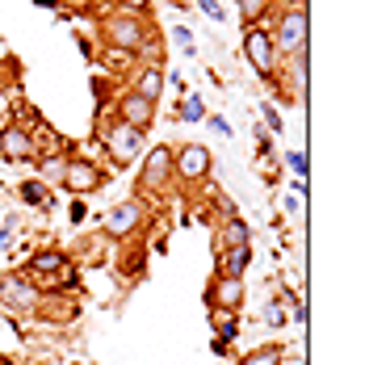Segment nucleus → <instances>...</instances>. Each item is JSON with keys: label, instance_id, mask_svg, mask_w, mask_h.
Returning <instances> with one entry per match:
<instances>
[{"label": "nucleus", "instance_id": "obj_1", "mask_svg": "<svg viewBox=\"0 0 365 365\" xmlns=\"http://www.w3.org/2000/svg\"><path fill=\"white\" fill-rule=\"evenodd\" d=\"M269 38H273L277 63H282V59H294L298 51H307V38H311V17H307V9H294V4H286V9H282V17L273 21Z\"/></svg>", "mask_w": 365, "mask_h": 365}, {"label": "nucleus", "instance_id": "obj_2", "mask_svg": "<svg viewBox=\"0 0 365 365\" xmlns=\"http://www.w3.org/2000/svg\"><path fill=\"white\" fill-rule=\"evenodd\" d=\"M101 34H106V46L113 51H126V55H139L147 42H151V26L135 13H118L113 9L110 17L101 21Z\"/></svg>", "mask_w": 365, "mask_h": 365}, {"label": "nucleus", "instance_id": "obj_3", "mask_svg": "<svg viewBox=\"0 0 365 365\" xmlns=\"http://www.w3.org/2000/svg\"><path fill=\"white\" fill-rule=\"evenodd\" d=\"M97 135H101L106 151H110L118 164H130V160L143 151V130L118 122V113H113V122H110V110H101V118H97Z\"/></svg>", "mask_w": 365, "mask_h": 365}, {"label": "nucleus", "instance_id": "obj_4", "mask_svg": "<svg viewBox=\"0 0 365 365\" xmlns=\"http://www.w3.org/2000/svg\"><path fill=\"white\" fill-rule=\"evenodd\" d=\"M42 298H46V294L38 290L26 273H9V277H0V307H4L9 315H30V311L42 307Z\"/></svg>", "mask_w": 365, "mask_h": 365}, {"label": "nucleus", "instance_id": "obj_5", "mask_svg": "<svg viewBox=\"0 0 365 365\" xmlns=\"http://www.w3.org/2000/svg\"><path fill=\"white\" fill-rule=\"evenodd\" d=\"M244 55H248V63L260 80L277 76V51H273L269 26H244Z\"/></svg>", "mask_w": 365, "mask_h": 365}, {"label": "nucleus", "instance_id": "obj_6", "mask_svg": "<svg viewBox=\"0 0 365 365\" xmlns=\"http://www.w3.org/2000/svg\"><path fill=\"white\" fill-rule=\"evenodd\" d=\"M59 185H63L68 193L88 197V193H97V189L106 185V168L93 164V160H84V155H68V164H63V181Z\"/></svg>", "mask_w": 365, "mask_h": 365}, {"label": "nucleus", "instance_id": "obj_7", "mask_svg": "<svg viewBox=\"0 0 365 365\" xmlns=\"http://www.w3.org/2000/svg\"><path fill=\"white\" fill-rule=\"evenodd\" d=\"M210 164H215V155H210V147H202V143H185L181 151H173V177L185 185L206 181Z\"/></svg>", "mask_w": 365, "mask_h": 365}, {"label": "nucleus", "instance_id": "obj_8", "mask_svg": "<svg viewBox=\"0 0 365 365\" xmlns=\"http://www.w3.org/2000/svg\"><path fill=\"white\" fill-rule=\"evenodd\" d=\"M168 181H173V147L160 143L147 151V164L139 173V193H160Z\"/></svg>", "mask_w": 365, "mask_h": 365}, {"label": "nucleus", "instance_id": "obj_9", "mask_svg": "<svg viewBox=\"0 0 365 365\" xmlns=\"http://www.w3.org/2000/svg\"><path fill=\"white\" fill-rule=\"evenodd\" d=\"M0 155L4 160H13V164H21V160H34V130H26L21 122H9V126H0Z\"/></svg>", "mask_w": 365, "mask_h": 365}, {"label": "nucleus", "instance_id": "obj_10", "mask_svg": "<svg viewBox=\"0 0 365 365\" xmlns=\"http://www.w3.org/2000/svg\"><path fill=\"white\" fill-rule=\"evenodd\" d=\"M113 113H118V122H126V126H135V130H147L151 118H155V106L143 101L139 93H122L118 106H113Z\"/></svg>", "mask_w": 365, "mask_h": 365}, {"label": "nucleus", "instance_id": "obj_11", "mask_svg": "<svg viewBox=\"0 0 365 365\" xmlns=\"http://www.w3.org/2000/svg\"><path fill=\"white\" fill-rule=\"evenodd\" d=\"M139 222H143V202H122L106 215V231L110 235H130V231H139Z\"/></svg>", "mask_w": 365, "mask_h": 365}, {"label": "nucleus", "instance_id": "obj_12", "mask_svg": "<svg viewBox=\"0 0 365 365\" xmlns=\"http://www.w3.org/2000/svg\"><path fill=\"white\" fill-rule=\"evenodd\" d=\"M210 307L240 311V307H244V277H219V282L210 286Z\"/></svg>", "mask_w": 365, "mask_h": 365}, {"label": "nucleus", "instance_id": "obj_13", "mask_svg": "<svg viewBox=\"0 0 365 365\" xmlns=\"http://www.w3.org/2000/svg\"><path fill=\"white\" fill-rule=\"evenodd\" d=\"M130 93H139L143 101L155 106V101L164 97V68H160V63H143V68L135 72V88H130Z\"/></svg>", "mask_w": 365, "mask_h": 365}, {"label": "nucleus", "instance_id": "obj_14", "mask_svg": "<svg viewBox=\"0 0 365 365\" xmlns=\"http://www.w3.org/2000/svg\"><path fill=\"white\" fill-rule=\"evenodd\" d=\"M248 264H252V248H227L222 252V277H244Z\"/></svg>", "mask_w": 365, "mask_h": 365}, {"label": "nucleus", "instance_id": "obj_15", "mask_svg": "<svg viewBox=\"0 0 365 365\" xmlns=\"http://www.w3.org/2000/svg\"><path fill=\"white\" fill-rule=\"evenodd\" d=\"M286 361V353H282V344H260V349H248L240 365H282Z\"/></svg>", "mask_w": 365, "mask_h": 365}, {"label": "nucleus", "instance_id": "obj_16", "mask_svg": "<svg viewBox=\"0 0 365 365\" xmlns=\"http://www.w3.org/2000/svg\"><path fill=\"white\" fill-rule=\"evenodd\" d=\"M63 164H68V155H42V160H38V181L46 185V189L59 185L63 181Z\"/></svg>", "mask_w": 365, "mask_h": 365}, {"label": "nucleus", "instance_id": "obj_17", "mask_svg": "<svg viewBox=\"0 0 365 365\" xmlns=\"http://www.w3.org/2000/svg\"><path fill=\"white\" fill-rule=\"evenodd\" d=\"M222 248H252L248 222L244 219H227V227H222Z\"/></svg>", "mask_w": 365, "mask_h": 365}, {"label": "nucleus", "instance_id": "obj_18", "mask_svg": "<svg viewBox=\"0 0 365 365\" xmlns=\"http://www.w3.org/2000/svg\"><path fill=\"white\" fill-rule=\"evenodd\" d=\"M235 9H240L244 26H264V17H269L273 0H235Z\"/></svg>", "mask_w": 365, "mask_h": 365}, {"label": "nucleus", "instance_id": "obj_19", "mask_svg": "<svg viewBox=\"0 0 365 365\" xmlns=\"http://www.w3.org/2000/svg\"><path fill=\"white\" fill-rule=\"evenodd\" d=\"M210 324L219 328V340H235L240 336V324H235V311H222V307H210Z\"/></svg>", "mask_w": 365, "mask_h": 365}, {"label": "nucleus", "instance_id": "obj_20", "mask_svg": "<svg viewBox=\"0 0 365 365\" xmlns=\"http://www.w3.org/2000/svg\"><path fill=\"white\" fill-rule=\"evenodd\" d=\"M17 193H21L30 206H42V202H51V189L38 181V177H34V181H21V189H17Z\"/></svg>", "mask_w": 365, "mask_h": 365}, {"label": "nucleus", "instance_id": "obj_21", "mask_svg": "<svg viewBox=\"0 0 365 365\" xmlns=\"http://www.w3.org/2000/svg\"><path fill=\"white\" fill-rule=\"evenodd\" d=\"M177 113H181V122H202L206 118V106H202V97H185Z\"/></svg>", "mask_w": 365, "mask_h": 365}, {"label": "nucleus", "instance_id": "obj_22", "mask_svg": "<svg viewBox=\"0 0 365 365\" xmlns=\"http://www.w3.org/2000/svg\"><path fill=\"white\" fill-rule=\"evenodd\" d=\"M135 55H126V51H113V46H106V55H101V63L110 68V72H126V63H130Z\"/></svg>", "mask_w": 365, "mask_h": 365}, {"label": "nucleus", "instance_id": "obj_23", "mask_svg": "<svg viewBox=\"0 0 365 365\" xmlns=\"http://www.w3.org/2000/svg\"><path fill=\"white\" fill-rule=\"evenodd\" d=\"M264 319H269V328H286V324H290V311H286L282 302H269V307H264Z\"/></svg>", "mask_w": 365, "mask_h": 365}, {"label": "nucleus", "instance_id": "obj_24", "mask_svg": "<svg viewBox=\"0 0 365 365\" xmlns=\"http://www.w3.org/2000/svg\"><path fill=\"white\" fill-rule=\"evenodd\" d=\"M147 4H151V0H113V9H118V13H135V17H143Z\"/></svg>", "mask_w": 365, "mask_h": 365}, {"label": "nucleus", "instance_id": "obj_25", "mask_svg": "<svg viewBox=\"0 0 365 365\" xmlns=\"http://www.w3.org/2000/svg\"><path fill=\"white\" fill-rule=\"evenodd\" d=\"M193 4H197V9H202L206 17H215V21H222V17H227V13H222V4H219V0H193Z\"/></svg>", "mask_w": 365, "mask_h": 365}, {"label": "nucleus", "instance_id": "obj_26", "mask_svg": "<svg viewBox=\"0 0 365 365\" xmlns=\"http://www.w3.org/2000/svg\"><path fill=\"white\" fill-rule=\"evenodd\" d=\"M264 122H269V130H277V135H282V113H277L273 101H264Z\"/></svg>", "mask_w": 365, "mask_h": 365}, {"label": "nucleus", "instance_id": "obj_27", "mask_svg": "<svg viewBox=\"0 0 365 365\" xmlns=\"http://www.w3.org/2000/svg\"><path fill=\"white\" fill-rule=\"evenodd\" d=\"M286 164H290L298 177H307V155H302V151H290V155H286Z\"/></svg>", "mask_w": 365, "mask_h": 365}, {"label": "nucleus", "instance_id": "obj_28", "mask_svg": "<svg viewBox=\"0 0 365 365\" xmlns=\"http://www.w3.org/2000/svg\"><path fill=\"white\" fill-rule=\"evenodd\" d=\"M210 126H215V130H219L222 139H227V135H231V126H227V118H222V113H215V118H210Z\"/></svg>", "mask_w": 365, "mask_h": 365}, {"label": "nucleus", "instance_id": "obj_29", "mask_svg": "<svg viewBox=\"0 0 365 365\" xmlns=\"http://www.w3.org/2000/svg\"><path fill=\"white\" fill-rule=\"evenodd\" d=\"M177 42H181L185 51H189V55H193V34H189V30H185V26H181V30H177Z\"/></svg>", "mask_w": 365, "mask_h": 365}, {"label": "nucleus", "instance_id": "obj_30", "mask_svg": "<svg viewBox=\"0 0 365 365\" xmlns=\"http://www.w3.org/2000/svg\"><path fill=\"white\" fill-rule=\"evenodd\" d=\"M76 4H97V0H76Z\"/></svg>", "mask_w": 365, "mask_h": 365}, {"label": "nucleus", "instance_id": "obj_31", "mask_svg": "<svg viewBox=\"0 0 365 365\" xmlns=\"http://www.w3.org/2000/svg\"><path fill=\"white\" fill-rule=\"evenodd\" d=\"M0 365H13V361H4V357H0Z\"/></svg>", "mask_w": 365, "mask_h": 365}]
</instances>
